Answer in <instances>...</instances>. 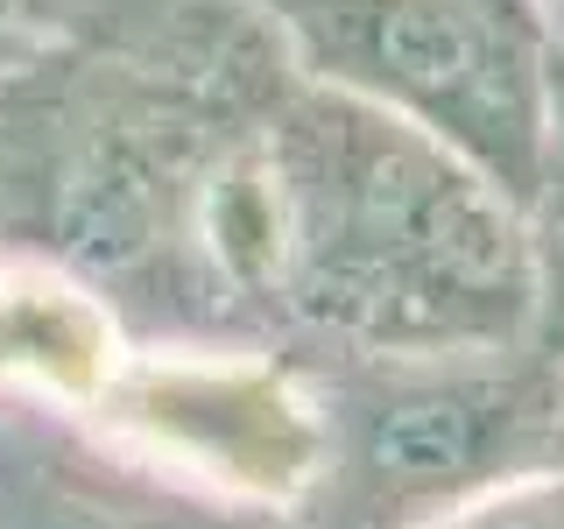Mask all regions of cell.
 Instances as JSON below:
<instances>
[{
    "instance_id": "cell-1",
    "label": "cell",
    "mask_w": 564,
    "mask_h": 529,
    "mask_svg": "<svg viewBox=\"0 0 564 529\" xmlns=\"http://www.w3.org/2000/svg\"><path fill=\"white\" fill-rule=\"evenodd\" d=\"M282 346L452 353L536 339L522 205L416 120L296 78L254 134Z\"/></svg>"
},
{
    "instance_id": "cell-2",
    "label": "cell",
    "mask_w": 564,
    "mask_h": 529,
    "mask_svg": "<svg viewBox=\"0 0 564 529\" xmlns=\"http://www.w3.org/2000/svg\"><path fill=\"white\" fill-rule=\"evenodd\" d=\"M254 134L198 85L35 35L0 64V255L78 276L128 339L269 346L212 255L219 176Z\"/></svg>"
},
{
    "instance_id": "cell-3",
    "label": "cell",
    "mask_w": 564,
    "mask_h": 529,
    "mask_svg": "<svg viewBox=\"0 0 564 529\" xmlns=\"http://www.w3.org/2000/svg\"><path fill=\"white\" fill-rule=\"evenodd\" d=\"M317 417V466L275 529H423L557 466L564 360L536 339L452 353L282 346Z\"/></svg>"
},
{
    "instance_id": "cell-4",
    "label": "cell",
    "mask_w": 564,
    "mask_h": 529,
    "mask_svg": "<svg viewBox=\"0 0 564 529\" xmlns=\"http://www.w3.org/2000/svg\"><path fill=\"white\" fill-rule=\"evenodd\" d=\"M296 78L416 120L529 205L551 134V0H254Z\"/></svg>"
},
{
    "instance_id": "cell-5",
    "label": "cell",
    "mask_w": 564,
    "mask_h": 529,
    "mask_svg": "<svg viewBox=\"0 0 564 529\" xmlns=\"http://www.w3.org/2000/svg\"><path fill=\"white\" fill-rule=\"evenodd\" d=\"M78 417L163 481L261 522L290 516L317 466V417L282 346L128 339Z\"/></svg>"
},
{
    "instance_id": "cell-6",
    "label": "cell",
    "mask_w": 564,
    "mask_h": 529,
    "mask_svg": "<svg viewBox=\"0 0 564 529\" xmlns=\"http://www.w3.org/2000/svg\"><path fill=\"white\" fill-rule=\"evenodd\" d=\"M0 529H275L163 481L78 410L0 396Z\"/></svg>"
},
{
    "instance_id": "cell-7",
    "label": "cell",
    "mask_w": 564,
    "mask_h": 529,
    "mask_svg": "<svg viewBox=\"0 0 564 529\" xmlns=\"http://www.w3.org/2000/svg\"><path fill=\"white\" fill-rule=\"evenodd\" d=\"M120 353L128 332L99 290L50 261L0 255V396L85 410Z\"/></svg>"
},
{
    "instance_id": "cell-8",
    "label": "cell",
    "mask_w": 564,
    "mask_h": 529,
    "mask_svg": "<svg viewBox=\"0 0 564 529\" xmlns=\"http://www.w3.org/2000/svg\"><path fill=\"white\" fill-rule=\"evenodd\" d=\"M529 226V269H536V346L564 360V29L551 50V134H543V170L522 205Z\"/></svg>"
},
{
    "instance_id": "cell-9",
    "label": "cell",
    "mask_w": 564,
    "mask_h": 529,
    "mask_svg": "<svg viewBox=\"0 0 564 529\" xmlns=\"http://www.w3.org/2000/svg\"><path fill=\"white\" fill-rule=\"evenodd\" d=\"M423 529H564V466L501 481V487H487L480 501L452 508V516H437Z\"/></svg>"
},
{
    "instance_id": "cell-10",
    "label": "cell",
    "mask_w": 564,
    "mask_h": 529,
    "mask_svg": "<svg viewBox=\"0 0 564 529\" xmlns=\"http://www.w3.org/2000/svg\"><path fill=\"white\" fill-rule=\"evenodd\" d=\"M35 43V22H29V0H0V64L22 57Z\"/></svg>"
},
{
    "instance_id": "cell-11",
    "label": "cell",
    "mask_w": 564,
    "mask_h": 529,
    "mask_svg": "<svg viewBox=\"0 0 564 529\" xmlns=\"http://www.w3.org/2000/svg\"><path fill=\"white\" fill-rule=\"evenodd\" d=\"M557 466H564V410H557Z\"/></svg>"
}]
</instances>
